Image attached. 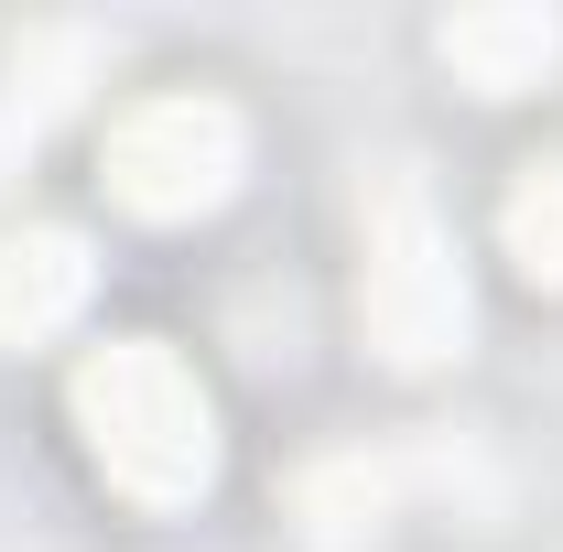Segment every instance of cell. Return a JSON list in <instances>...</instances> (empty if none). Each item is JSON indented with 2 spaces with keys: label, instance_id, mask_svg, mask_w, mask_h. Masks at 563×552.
I'll use <instances>...</instances> for the list:
<instances>
[{
  "label": "cell",
  "instance_id": "277c9868",
  "mask_svg": "<svg viewBox=\"0 0 563 552\" xmlns=\"http://www.w3.org/2000/svg\"><path fill=\"white\" fill-rule=\"evenodd\" d=\"M76 303H87V250L76 239H11L0 250V336H55Z\"/></svg>",
  "mask_w": 563,
  "mask_h": 552
},
{
  "label": "cell",
  "instance_id": "7a4b0ae2",
  "mask_svg": "<svg viewBox=\"0 0 563 552\" xmlns=\"http://www.w3.org/2000/svg\"><path fill=\"white\" fill-rule=\"evenodd\" d=\"M228 152H239L228 109H207V98H152V109H131V120H120L109 174H120V196H131V207L174 217V207H196V196H217Z\"/></svg>",
  "mask_w": 563,
  "mask_h": 552
},
{
  "label": "cell",
  "instance_id": "5b68a950",
  "mask_svg": "<svg viewBox=\"0 0 563 552\" xmlns=\"http://www.w3.org/2000/svg\"><path fill=\"white\" fill-rule=\"evenodd\" d=\"M509 250H520L542 281H563V163H542V174L509 196Z\"/></svg>",
  "mask_w": 563,
  "mask_h": 552
},
{
  "label": "cell",
  "instance_id": "6da1fadb",
  "mask_svg": "<svg viewBox=\"0 0 563 552\" xmlns=\"http://www.w3.org/2000/svg\"><path fill=\"white\" fill-rule=\"evenodd\" d=\"M76 422H87L98 466L131 487V498H152V509L196 498L207 466H217L207 390H196L152 336H120V346H98V357L76 368Z\"/></svg>",
  "mask_w": 563,
  "mask_h": 552
},
{
  "label": "cell",
  "instance_id": "3957f363",
  "mask_svg": "<svg viewBox=\"0 0 563 552\" xmlns=\"http://www.w3.org/2000/svg\"><path fill=\"white\" fill-rule=\"evenodd\" d=\"M368 325L390 357H433V346L466 325V292L444 272V239H433V217L401 196L390 207V250H379V272H368Z\"/></svg>",
  "mask_w": 563,
  "mask_h": 552
}]
</instances>
